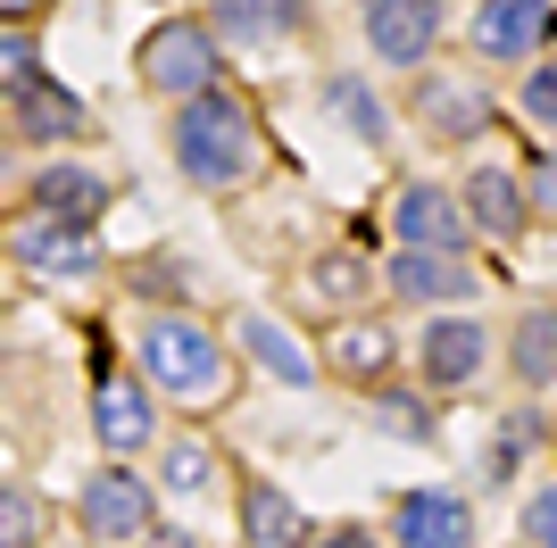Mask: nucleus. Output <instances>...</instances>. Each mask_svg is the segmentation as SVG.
<instances>
[{"label": "nucleus", "instance_id": "nucleus-3", "mask_svg": "<svg viewBox=\"0 0 557 548\" xmlns=\"http://www.w3.org/2000/svg\"><path fill=\"white\" fill-rule=\"evenodd\" d=\"M134 84L150 91V100H166V109L216 91L225 84V42H216V25L209 17H159L141 34V50H134Z\"/></svg>", "mask_w": 557, "mask_h": 548}, {"label": "nucleus", "instance_id": "nucleus-24", "mask_svg": "<svg viewBox=\"0 0 557 548\" xmlns=\"http://www.w3.org/2000/svg\"><path fill=\"white\" fill-rule=\"evenodd\" d=\"M159 474H166V490H175V499H209V490H216V457H209V440L175 433V440H166V457H159Z\"/></svg>", "mask_w": 557, "mask_h": 548}, {"label": "nucleus", "instance_id": "nucleus-11", "mask_svg": "<svg viewBox=\"0 0 557 548\" xmlns=\"http://www.w3.org/2000/svg\"><path fill=\"white\" fill-rule=\"evenodd\" d=\"M458 200L474 216V241H491V250H516L533 233V191H524V166H508V159H474Z\"/></svg>", "mask_w": 557, "mask_h": 548}, {"label": "nucleus", "instance_id": "nucleus-23", "mask_svg": "<svg viewBox=\"0 0 557 548\" xmlns=\"http://www.w3.org/2000/svg\"><path fill=\"white\" fill-rule=\"evenodd\" d=\"M308 283H317V299H333L342 316H358L367 291H374V266L358 250H317V258H308Z\"/></svg>", "mask_w": 557, "mask_h": 548}, {"label": "nucleus", "instance_id": "nucleus-18", "mask_svg": "<svg viewBox=\"0 0 557 548\" xmlns=\"http://www.w3.org/2000/svg\"><path fill=\"white\" fill-rule=\"evenodd\" d=\"M392 365H399V333L383 316H367V308H358V316H342L325 333V374L333 383H349V390H383L392 383Z\"/></svg>", "mask_w": 557, "mask_h": 548}, {"label": "nucleus", "instance_id": "nucleus-10", "mask_svg": "<svg viewBox=\"0 0 557 548\" xmlns=\"http://www.w3.org/2000/svg\"><path fill=\"white\" fill-rule=\"evenodd\" d=\"M408 116H417L442 150H458V141H483L491 125H499V100H491L474 75H442V67H433V75L408 84Z\"/></svg>", "mask_w": 557, "mask_h": 548}, {"label": "nucleus", "instance_id": "nucleus-5", "mask_svg": "<svg viewBox=\"0 0 557 548\" xmlns=\"http://www.w3.org/2000/svg\"><path fill=\"white\" fill-rule=\"evenodd\" d=\"M9 266L34 274V283H92V274H109V250H100V225L17 216L9 225Z\"/></svg>", "mask_w": 557, "mask_h": 548}, {"label": "nucleus", "instance_id": "nucleus-15", "mask_svg": "<svg viewBox=\"0 0 557 548\" xmlns=\"http://www.w3.org/2000/svg\"><path fill=\"white\" fill-rule=\"evenodd\" d=\"M25 216H59V225H100L109 216V175L84 159H42L25 175Z\"/></svg>", "mask_w": 557, "mask_h": 548}, {"label": "nucleus", "instance_id": "nucleus-14", "mask_svg": "<svg viewBox=\"0 0 557 548\" xmlns=\"http://www.w3.org/2000/svg\"><path fill=\"white\" fill-rule=\"evenodd\" d=\"M392 540L399 548H483V532H474L466 490L424 482V490H399V499H392Z\"/></svg>", "mask_w": 557, "mask_h": 548}, {"label": "nucleus", "instance_id": "nucleus-8", "mask_svg": "<svg viewBox=\"0 0 557 548\" xmlns=\"http://www.w3.org/2000/svg\"><path fill=\"white\" fill-rule=\"evenodd\" d=\"M392 241L399 250H442V258H466L474 250V216H466V200L449 191V183L417 175L392 191Z\"/></svg>", "mask_w": 557, "mask_h": 548}, {"label": "nucleus", "instance_id": "nucleus-17", "mask_svg": "<svg viewBox=\"0 0 557 548\" xmlns=\"http://www.w3.org/2000/svg\"><path fill=\"white\" fill-rule=\"evenodd\" d=\"M233 507H242V540L250 548H317V532H325L283 482H267V474L233 482Z\"/></svg>", "mask_w": 557, "mask_h": 548}, {"label": "nucleus", "instance_id": "nucleus-35", "mask_svg": "<svg viewBox=\"0 0 557 548\" xmlns=\"http://www.w3.org/2000/svg\"><path fill=\"white\" fill-rule=\"evenodd\" d=\"M141 548H200V540H191V532H175V524H166V532H150V540H141Z\"/></svg>", "mask_w": 557, "mask_h": 548}, {"label": "nucleus", "instance_id": "nucleus-16", "mask_svg": "<svg viewBox=\"0 0 557 548\" xmlns=\"http://www.w3.org/2000/svg\"><path fill=\"white\" fill-rule=\"evenodd\" d=\"M383 291L399 308H466V299H483V274L466 258H442V250H399L383 266Z\"/></svg>", "mask_w": 557, "mask_h": 548}, {"label": "nucleus", "instance_id": "nucleus-34", "mask_svg": "<svg viewBox=\"0 0 557 548\" xmlns=\"http://www.w3.org/2000/svg\"><path fill=\"white\" fill-rule=\"evenodd\" d=\"M42 9H50V0H0V25H34Z\"/></svg>", "mask_w": 557, "mask_h": 548}, {"label": "nucleus", "instance_id": "nucleus-25", "mask_svg": "<svg viewBox=\"0 0 557 548\" xmlns=\"http://www.w3.org/2000/svg\"><path fill=\"white\" fill-rule=\"evenodd\" d=\"M367 415H374V424H383L392 440H433V433H442V415L424 408L417 390H392V383L374 390V408H367Z\"/></svg>", "mask_w": 557, "mask_h": 548}, {"label": "nucleus", "instance_id": "nucleus-29", "mask_svg": "<svg viewBox=\"0 0 557 548\" xmlns=\"http://www.w3.org/2000/svg\"><path fill=\"white\" fill-rule=\"evenodd\" d=\"M524 191H533V225H557V141L524 159Z\"/></svg>", "mask_w": 557, "mask_h": 548}, {"label": "nucleus", "instance_id": "nucleus-9", "mask_svg": "<svg viewBox=\"0 0 557 548\" xmlns=\"http://www.w3.org/2000/svg\"><path fill=\"white\" fill-rule=\"evenodd\" d=\"M358 34L383 67H433V50L449 34L442 0H358Z\"/></svg>", "mask_w": 557, "mask_h": 548}, {"label": "nucleus", "instance_id": "nucleus-30", "mask_svg": "<svg viewBox=\"0 0 557 548\" xmlns=\"http://www.w3.org/2000/svg\"><path fill=\"white\" fill-rule=\"evenodd\" d=\"M533 433H541L533 415H516L508 433L491 440V457H483V482H491V490H499V482H516V465H524V440H533Z\"/></svg>", "mask_w": 557, "mask_h": 548}, {"label": "nucleus", "instance_id": "nucleus-20", "mask_svg": "<svg viewBox=\"0 0 557 548\" xmlns=\"http://www.w3.org/2000/svg\"><path fill=\"white\" fill-rule=\"evenodd\" d=\"M508 374L524 390H557V299H533V308H516L508 316Z\"/></svg>", "mask_w": 557, "mask_h": 548}, {"label": "nucleus", "instance_id": "nucleus-13", "mask_svg": "<svg viewBox=\"0 0 557 548\" xmlns=\"http://www.w3.org/2000/svg\"><path fill=\"white\" fill-rule=\"evenodd\" d=\"M209 25L225 50H283L317 34V0H209Z\"/></svg>", "mask_w": 557, "mask_h": 548}, {"label": "nucleus", "instance_id": "nucleus-22", "mask_svg": "<svg viewBox=\"0 0 557 548\" xmlns=\"http://www.w3.org/2000/svg\"><path fill=\"white\" fill-rule=\"evenodd\" d=\"M325 109L342 116V125L367 141V150H392V109H383V100H374L358 75H325Z\"/></svg>", "mask_w": 557, "mask_h": 548}, {"label": "nucleus", "instance_id": "nucleus-32", "mask_svg": "<svg viewBox=\"0 0 557 548\" xmlns=\"http://www.w3.org/2000/svg\"><path fill=\"white\" fill-rule=\"evenodd\" d=\"M134 291H141V299H166V308H184V266H175V258H150V266L134 274Z\"/></svg>", "mask_w": 557, "mask_h": 548}, {"label": "nucleus", "instance_id": "nucleus-4", "mask_svg": "<svg viewBox=\"0 0 557 548\" xmlns=\"http://www.w3.org/2000/svg\"><path fill=\"white\" fill-rule=\"evenodd\" d=\"M75 524L92 532L100 548H141L159 532V490H150V474H134L125 457H109V465H92L84 490H75Z\"/></svg>", "mask_w": 557, "mask_h": 548}, {"label": "nucleus", "instance_id": "nucleus-26", "mask_svg": "<svg viewBox=\"0 0 557 548\" xmlns=\"http://www.w3.org/2000/svg\"><path fill=\"white\" fill-rule=\"evenodd\" d=\"M42 524H50L42 499L9 474V482H0V548H42Z\"/></svg>", "mask_w": 557, "mask_h": 548}, {"label": "nucleus", "instance_id": "nucleus-33", "mask_svg": "<svg viewBox=\"0 0 557 548\" xmlns=\"http://www.w3.org/2000/svg\"><path fill=\"white\" fill-rule=\"evenodd\" d=\"M317 548H383V532H367V524H325V532H317Z\"/></svg>", "mask_w": 557, "mask_h": 548}, {"label": "nucleus", "instance_id": "nucleus-27", "mask_svg": "<svg viewBox=\"0 0 557 548\" xmlns=\"http://www.w3.org/2000/svg\"><path fill=\"white\" fill-rule=\"evenodd\" d=\"M42 75H50V67H42V42H34L25 25H0V91L17 100V91H34Z\"/></svg>", "mask_w": 557, "mask_h": 548}, {"label": "nucleus", "instance_id": "nucleus-19", "mask_svg": "<svg viewBox=\"0 0 557 548\" xmlns=\"http://www.w3.org/2000/svg\"><path fill=\"white\" fill-rule=\"evenodd\" d=\"M9 125H17V141H42V150H67V141H84L92 134V109L75 100L59 75H42L34 91H17L9 100Z\"/></svg>", "mask_w": 557, "mask_h": 548}, {"label": "nucleus", "instance_id": "nucleus-21", "mask_svg": "<svg viewBox=\"0 0 557 548\" xmlns=\"http://www.w3.org/2000/svg\"><path fill=\"white\" fill-rule=\"evenodd\" d=\"M233 349H242V358H258L267 374H275V383H292V390L325 374V358H308V349L292 341L275 316H258V308H242V316H233Z\"/></svg>", "mask_w": 557, "mask_h": 548}, {"label": "nucleus", "instance_id": "nucleus-12", "mask_svg": "<svg viewBox=\"0 0 557 548\" xmlns=\"http://www.w3.org/2000/svg\"><path fill=\"white\" fill-rule=\"evenodd\" d=\"M408 358H417V383H424V390H466V383L491 365V324L433 308V324L417 333V349H408Z\"/></svg>", "mask_w": 557, "mask_h": 548}, {"label": "nucleus", "instance_id": "nucleus-31", "mask_svg": "<svg viewBox=\"0 0 557 548\" xmlns=\"http://www.w3.org/2000/svg\"><path fill=\"white\" fill-rule=\"evenodd\" d=\"M516 540H524V548H557V482H541L533 499H524V515H516Z\"/></svg>", "mask_w": 557, "mask_h": 548}, {"label": "nucleus", "instance_id": "nucleus-2", "mask_svg": "<svg viewBox=\"0 0 557 548\" xmlns=\"http://www.w3.org/2000/svg\"><path fill=\"white\" fill-rule=\"evenodd\" d=\"M134 365L141 383L175 399V408H216L233 390V349L209 316H191V308H150L134 324Z\"/></svg>", "mask_w": 557, "mask_h": 548}, {"label": "nucleus", "instance_id": "nucleus-1", "mask_svg": "<svg viewBox=\"0 0 557 548\" xmlns=\"http://www.w3.org/2000/svg\"><path fill=\"white\" fill-rule=\"evenodd\" d=\"M166 159L191 191H250L275 150H267V125H258V100L242 84H216L184 109H166Z\"/></svg>", "mask_w": 557, "mask_h": 548}, {"label": "nucleus", "instance_id": "nucleus-28", "mask_svg": "<svg viewBox=\"0 0 557 548\" xmlns=\"http://www.w3.org/2000/svg\"><path fill=\"white\" fill-rule=\"evenodd\" d=\"M516 116L557 141V59H533V67L516 75Z\"/></svg>", "mask_w": 557, "mask_h": 548}, {"label": "nucleus", "instance_id": "nucleus-6", "mask_svg": "<svg viewBox=\"0 0 557 548\" xmlns=\"http://www.w3.org/2000/svg\"><path fill=\"white\" fill-rule=\"evenodd\" d=\"M92 440L109 457H134L159 440V390L141 383V365L92 358Z\"/></svg>", "mask_w": 557, "mask_h": 548}, {"label": "nucleus", "instance_id": "nucleus-7", "mask_svg": "<svg viewBox=\"0 0 557 548\" xmlns=\"http://www.w3.org/2000/svg\"><path fill=\"white\" fill-rule=\"evenodd\" d=\"M557 34V0H474L466 9V50L483 67H533Z\"/></svg>", "mask_w": 557, "mask_h": 548}]
</instances>
